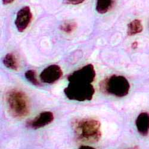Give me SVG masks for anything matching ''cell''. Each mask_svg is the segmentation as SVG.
Returning a JSON list of instances; mask_svg holds the SVG:
<instances>
[{"label": "cell", "mask_w": 149, "mask_h": 149, "mask_svg": "<svg viewBox=\"0 0 149 149\" xmlns=\"http://www.w3.org/2000/svg\"><path fill=\"white\" fill-rule=\"evenodd\" d=\"M100 122L93 119L75 120L72 128L77 139L85 143H95L102 137Z\"/></svg>", "instance_id": "6da1fadb"}, {"label": "cell", "mask_w": 149, "mask_h": 149, "mask_svg": "<svg viewBox=\"0 0 149 149\" xmlns=\"http://www.w3.org/2000/svg\"><path fill=\"white\" fill-rule=\"evenodd\" d=\"M6 100L10 114L16 118H23L28 116L31 111L29 98L23 91L16 89L9 91Z\"/></svg>", "instance_id": "7a4b0ae2"}, {"label": "cell", "mask_w": 149, "mask_h": 149, "mask_svg": "<svg viewBox=\"0 0 149 149\" xmlns=\"http://www.w3.org/2000/svg\"><path fill=\"white\" fill-rule=\"evenodd\" d=\"M130 85L127 79L121 75H113L102 81L100 90L104 93L118 97L126 96L130 91Z\"/></svg>", "instance_id": "3957f363"}, {"label": "cell", "mask_w": 149, "mask_h": 149, "mask_svg": "<svg viewBox=\"0 0 149 149\" xmlns=\"http://www.w3.org/2000/svg\"><path fill=\"white\" fill-rule=\"evenodd\" d=\"M68 98L78 102L90 101L95 93V89L91 84L69 82L64 90Z\"/></svg>", "instance_id": "277c9868"}, {"label": "cell", "mask_w": 149, "mask_h": 149, "mask_svg": "<svg viewBox=\"0 0 149 149\" xmlns=\"http://www.w3.org/2000/svg\"><path fill=\"white\" fill-rule=\"evenodd\" d=\"M95 78L94 67L92 64H88L70 74L68 77V80L69 82L92 84Z\"/></svg>", "instance_id": "5b68a950"}, {"label": "cell", "mask_w": 149, "mask_h": 149, "mask_svg": "<svg viewBox=\"0 0 149 149\" xmlns=\"http://www.w3.org/2000/svg\"><path fill=\"white\" fill-rule=\"evenodd\" d=\"M63 75L61 68L57 65H52L44 69L40 74V79L42 82L53 84Z\"/></svg>", "instance_id": "8992f818"}, {"label": "cell", "mask_w": 149, "mask_h": 149, "mask_svg": "<svg viewBox=\"0 0 149 149\" xmlns=\"http://www.w3.org/2000/svg\"><path fill=\"white\" fill-rule=\"evenodd\" d=\"M54 115L52 111H43L32 120H29L26 125L29 128L38 130L50 124L54 120Z\"/></svg>", "instance_id": "52a82bcc"}, {"label": "cell", "mask_w": 149, "mask_h": 149, "mask_svg": "<svg viewBox=\"0 0 149 149\" xmlns=\"http://www.w3.org/2000/svg\"><path fill=\"white\" fill-rule=\"evenodd\" d=\"M32 17V15L28 6L23 7L17 12L15 24L19 32H23L26 29L31 22Z\"/></svg>", "instance_id": "ba28073f"}, {"label": "cell", "mask_w": 149, "mask_h": 149, "mask_svg": "<svg viewBox=\"0 0 149 149\" xmlns=\"http://www.w3.org/2000/svg\"><path fill=\"white\" fill-rule=\"evenodd\" d=\"M135 125L141 135H147L149 132V114L146 112L140 113L136 119Z\"/></svg>", "instance_id": "9c48e42d"}, {"label": "cell", "mask_w": 149, "mask_h": 149, "mask_svg": "<svg viewBox=\"0 0 149 149\" xmlns=\"http://www.w3.org/2000/svg\"><path fill=\"white\" fill-rule=\"evenodd\" d=\"M3 63L6 67L13 70H18L19 62L13 53H8L3 58Z\"/></svg>", "instance_id": "30bf717a"}, {"label": "cell", "mask_w": 149, "mask_h": 149, "mask_svg": "<svg viewBox=\"0 0 149 149\" xmlns=\"http://www.w3.org/2000/svg\"><path fill=\"white\" fill-rule=\"evenodd\" d=\"M115 0H97L96 10L98 13L104 14L111 9Z\"/></svg>", "instance_id": "8fae6325"}, {"label": "cell", "mask_w": 149, "mask_h": 149, "mask_svg": "<svg viewBox=\"0 0 149 149\" xmlns=\"http://www.w3.org/2000/svg\"><path fill=\"white\" fill-rule=\"evenodd\" d=\"M143 29L141 22L139 19H135L128 24L127 33L129 36H134L141 32Z\"/></svg>", "instance_id": "7c38bea8"}, {"label": "cell", "mask_w": 149, "mask_h": 149, "mask_svg": "<svg viewBox=\"0 0 149 149\" xmlns=\"http://www.w3.org/2000/svg\"><path fill=\"white\" fill-rule=\"evenodd\" d=\"M77 27V24L73 20H66L61 24L60 29L64 32L67 33H71Z\"/></svg>", "instance_id": "4fadbf2b"}, {"label": "cell", "mask_w": 149, "mask_h": 149, "mask_svg": "<svg viewBox=\"0 0 149 149\" xmlns=\"http://www.w3.org/2000/svg\"><path fill=\"white\" fill-rule=\"evenodd\" d=\"M24 77L26 78V79L32 84L35 86H40L41 85V83L39 82L36 78V71L34 70H27L25 73H24Z\"/></svg>", "instance_id": "5bb4252c"}, {"label": "cell", "mask_w": 149, "mask_h": 149, "mask_svg": "<svg viewBox=\"0 0 149 149\" xmlns=\"http://www.w3.org/2000/svg\"><path fill=\"white\" fill-rule=\"evenodd\" d=\"M85 0H63V3L69 5H78L82 4Z\"/></svg>", "instance_id": "9a60e30c"}, {"label": "cell", "mask_w": 149, "mask_h": 149, "mask_svg": "<svg viewBox=\"0 0 149 149\" xmlns=\"http://www.w3.org/2000/svg\"><path fill=\"white\" fill-rule=\"evenodd\" d=\"M15 1V0H2V3L4 5H8Z\"/></svg>", "instance_id": "2e32d148"}, {"label": "cell", "mask_w": 149, "mask_h": 149, "mask_svg": "<svg viewBox=\"0 0 149 149\" xmlns=\"http://www.w3.org/2000/svg\"><path fill=\"white\" fill-rule=\"evenodd\" d=\"M78 149H95L94 147H92L91 146H81Z\"/></svg>", "instance_id": "e0dca14e"}, {"label": "cell", "mask_w": 149, "mask_h": 149, "mask_svg": "<svg viewBox=\"0 0 149 149\" xmlns=\"http://www.w3.org/2000/svg\"><path fill=\"white\" fill-rule=\"evenodd\" d=\"M137 45H138L137 42H134L132 44V47L133 48H136V47H137Z\"/></svg>", "instance_id": "ac0fdd59"}, {"label": "cell", "mask_w": 149, "mask_h": 149, "mask_svg": "<svg viewBox=\"0 0 149 149\" xmlns=\"http://www.w3.org/2000/svg\"><path fill=\"white\" fill-rule=\"evenodd\" d=\"M126 149H140V148L138 146H134L133 147H131V148H126Z\"/></svg>", "instance_id": "d6986e66"}]
</instances>
